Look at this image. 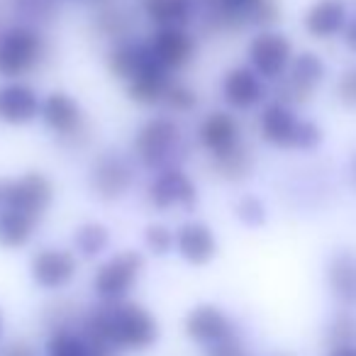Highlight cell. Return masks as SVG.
<instances>
[{"label": "cell", "instance_id": "cell-1", "mask_svg": "<svg viewBox=\"0 0 356 356\" xmlns=\"http://www.w3.org/2000/svg\"><path fill=\"white\" fill-rule=\"evenodd\" d=\"M79 327L113 351H147L159 341V320L132 300L100 302L81 317Z\"/></svg>", "mask_w": 356, "mask_h": 356}, {"label": "cell", "instance_id": "cell-2", "mask_svg": "<svg viewBox=\"0 0 356 356\" xmlns=\"http://www.w3.org/2000/svg\"><path fill=\"white\" fill-rule=\"evenodd\" d=\"M198 144L213 159V166L225 181H244L254 168V159L244 147L242 124L227 110H213L198 124Z\"/></svg>", "mask_w": 356, "mask_h": 356}, {"label": "cell", "instance_id": "cell-3", "mask_svg": "<svg viewBox=\"0 0 356 356\" xmlns=\"http://www.w3.org/2000/svg\"><path fill=\"white\" fill-rule=\"evenodd\" d=\"M259 134L273 149L283 152H315L325 142V129L315 120L300 118L293 105L271 100L259 115Z\"/></svg>", "mask_w": 356, "mask_h": 356}, {"label": "cell", "instance_id": "cell-4", "mask_svg": "<svg viewBox=\"0 0 356 356\" xmlns=\"http://www.w3.org/2000/svg\"><path fill=\"white\" fill-rule=\"evenodd\" d=\"M47 59V40L32 25H13L0 32V76L22 81Z\"/></svg>", "mask_w": 356, "mask_h": 356}, {"label": "cell", "instance_id": "cell-5", "mask_svg": "<svg viewBox=\"0 0 356 356\" xmlns=\"http://www.w3.org/2000/svg\"><path fill=\"white\" fill-rule=\"evenodd\" d=\"M184 134L173 118L154 115L134 134V156L149 171H163L176 166V154L181 152Z\"/></svg>", "mask_w": 356, "mask_h": 356}, {"label": "cell", "instance_id": "cell-6", "mask_svg": "<svg viewBox=\"0 0 356 356\" xmlns=\"http://www.w3.org/2000/svg\"><path fill=\"white\" fill-rule=\"evenodd\" d=\"M144 254L137 249H122L113 254L108 261L98 266L93 276V291L100 298V302H120L127 300V296L134 291L144 273Z\"/></svg>", "mask_w": 356, "mask_h": 356}, {"label": "cell", "instance_id": "cell-7", "mask_svg": "<svg viewBox=\"0 0 356 356\" xmlns=\"http://www.w3.org/2000/svg\"><path fill=\"white\" fill-rule=\"evenodd\" d=\"M54 203V184L42 171H27L17 178L0 181V208L17 210L42 220Z\"/></svg>", "mask_w": 356, "mask_h": 356}, {"label": "cell", "instance_id": "cell-8", "mask_svg": "<svg viewBox=\"0 0 356 356\" xmlns=\"http://www.w3.org/2000/svg\"><path fill=\"white\" fill-rule=\"evenodd\" d=\"M208 15L218 30L261 27L271 30L283 15L281 0H208Z\"/></svg>", "mask_w": 356, "mask_h": 356}, {"label": "cell", "instance_id": "cell-9", "mask_svg": "<svg viewBox=\"0 0 356 356\" xmlns=\"http://www.w3.org/2000/svg\"><path fill=\"white\" fill-rule=\"evenodd\" d=\"M293 59H296V49L288 35L278 30H261L252 37L247 47V61L264 81H278L286 76V71L291 69Z\"/></svg>", "mask_w": 356, "mask_h": 356}, {"label": "cell", "instance_id": "cell-10", "mask_svg": "<svg viewBox=\"0 0 356 356\" xmlns=\"http://www.w3.org/2000/svg\"><path fill=\"white\" fill-rule=\"evenodd\" d=\"M327 79V64L320 54L315 51H300L293 59L291 69L286 71L281 81H278V98L286 105H302L312 100L315 90L325 83Z\"/></svg>", "mask_w": 356, "mask_h": 356}, {"label": "cell", "instance_id": "cell-11", "mask_svg": "<svg viewBox=\"0 0 356 356\" xmlns=\"http://www.w3.org/2000/svg\"><path fill=\"white\" fill-rule=\"evenodd\" d=\"M198 186L184 168L171 166L159 171L147 188V203L156 213H171V210H193L198 205Z\"/></svg>", "mask_w": 356, "mask_h": 356}, {"label": "cell", "instance_id": "cell-12", "mask_svg": "<svg viewBox=\"0 0 356 356\" xmlns=\"http://www.w3.org/2000/svg\"><path fill=\"white\" fill-rule=\"evenodd\" d=\"M40 120L61 142H76V139L86 137V132H88L83 108H81L74 95L64 93V90H51L49 95L42 98Z\"/></svg>", "mask_w": 356, "mask_h": 356}, {"label": "cell", "instance_id": "cell-13", "mask_svg": "<svg viewBox=\"0 0 356 356\" xmlns=\"http://www.w3.org/2000/svg\"><path fill=\"white\" fill-rule=\"evenodd\" d=\"M88 186L93 195L105 203L124 198L134 186V168L122 154H100L88 171Z\"/></svg>", "mask_w": 356, "mask_h": 356}, {"label": "cell", "instance_id": "cell-14", "mask_svg": "<svg viewBox=\"0 0 356 356\" xmlns=\"http://www.w3.org/2000/svg\"><path fill=\"white\" fill-rule=\"evenodd\" d=\"M79 273V257L71 249L47 247L30 259V278L44 291H61L71 286Z\"/></svg>", "mask_w": 356, "mask_h": 356}, {"label": "cell", "instance_id": "cell-15", "mask_svg": "<svg viewBox=\"0 0 356 356\" xmlns=\"http://www.w3.org/2000/svg\"><path fill=\"white\" fill-rule=\"evenodd\" d=\"M220 93H222V100L232 110L247 113V110H254L266 103L268 88H266V81L252 66L244 64V66H234V69H229L222 76Z\"/></svg>", "mask_w": 356, "mask_h": 356}, {"label": "cell", "instance_id": "cell-16", "mask_svg": "<svg viewBox=\"0 0 356 356\" xmlns=\"http://www.w3.org/2000/svg\"><path fill=\"white\" fill-rule=\"evenodd\" d=\"M147 44L159 64L171 74L184 71L195 59V51H198L195 37L184 27H159L147 40Z\"/></svg>", "mask_w": 356, "mask_h": 356}, {"label": "cell", "instance_id": "cell-17", "mask_svg": "<svg viewBox=\"0 0 356 356\" xmlns=\"http://www.w3.org/2000/svg\"><path fill=\"white\" fill-rule=\"evenodd\" d=\"M351 13L346 0H315L302 13V30L317 42H330L344 35Z\"/></svg>", "mask_w": 356, "mask_h": 356}, {"label": "cell", "instance_id": "cell-18", "mask_svg": "<svg viewBox=\"0 0 356 356\" xmlns=\"http://www.w3.org/2000/svg\"><path fill=\"white\" fill-rule=\"evenodd\" d=\"M184 327H186V334H188L195 344H205V346L220 344V341L237 337L234 334L232 317L220 305H213V302L195 305L193 310L186 315Z\"/></svg>", "mask_w": 356, "mask_h": 356}, {"label": "cell", "instance_id": "cell-19", "mask_svg": "<svg viewBox=\"0 0 356 356\" xmlns=\"http://www.w3.org/2000/svg\"><path fill=\"white\" fill-rule=\"evenodd\" d=\"M42 98L25 81H6L0 86V122L22 127L40 120Z\"/></svg>", "mask_w": 356, "mask_h": 356}, {"label": "cell", "instance_id": "cell-20", "mask_svg": "<svg viewBox=\"0 0 356 356\" xmlns=\"http://www.w3.org/2000/svg\"><path fill=\"white\" fill-rule=\"evenodd\" d=\"M218 237L213 227L200 220H188L176 229V252L191 266H205L218 257Z\"/></svg>", "mask_w": 356, "mask_h": 356}, {"label": "cell", "instance_id": "cell-21", "mask_svg": "<svg viewBox=\"0 0 356 356\" xmlns=\"http://www.w3.org/2000/svg\"><path fill=\"white\" fill-rule=\"evenodd\" d=\"M332 298L346 307H356V249H337L325 268Z\"/></svg>", "mask_w": 356, "mask_h": 356}, {"label": "cell", "instance_id": "cell-22", "mask_svg": "<svg viewBox=\"0 0 356 356\" xmlns=\"http://www.w3.org/2000/svg\"><path fill=\"white\" fill-rule=\"evenodd\" d=\"M154 61H156V56L152 54L147 42L120 40L108 51V71L115 79L124 81V83H129L134 76H139Z\"/></svg>", "mask_w": 356, "mask_h": 356}, {"label": "cell", "instance_id": "cell-23", "mask_svg": "<svg viewBox=\"0 0 356 356\" xmlns=\"http://www.w3.org/2000/svg\"><path fill=\"white\" fill-rule=\"evenodd\" d=\"M173 81L171 71L163 69L159 61L149 64L147 69L139 76H134L127 83V95L132 103L144 105V108H152V105H161L163 95H166L168 83Z\"/></svg>", "mask_w": 356, "mask_h": 356}, {"label": "cell", "instance_id": "cell-24", "mask_svg": "<svg viewBox=\"0 0 356 356\" xmlns=\"http://www.w3.org/2000/svg\"><path fill=\"white\" fill-rule=\"evenodd\" d=\"M142 13L152 25L184 27L195 20V0H142Z\"/></svg>", "mask_w": 356, "mask_h": 356}, {"label": "cell", "instance_id": "cell-25", "mask_svg": "<svg viewBox=\"0 0 356 356\" xmlns=\"http://www.w3.org/2000/svg\"><path fill=\"white\" fill-rule=\"evenodd\" d=\"M95 341L81 327H54L47 337L44 356H93Z\"/></svg>", "mask_w": 356, "mask_h": 356}, {"label": "cell", "instance_id": "cell-26", "mask_svg": "<svg viewBox=\"0 0 356 356\" xmlns=\"http://www.w3.org/2000/svg\"><path fill=\"white\" fill-rule=\"evenodd\" d=\"M40 220L30 218L17 210L0 208V247L3 249H22L30 244L32 234Z\"/></svg>", "mask_w": 356, "mask_h": 356}, {"label": "cell", "instance_id": "cell-27", "mask_svg": "<svg viewBox=\"0 0 356 356\" xmlns=\"http://www.w3.org/2000/svg\"><path fill=\"white\" fill-rule=\"evenodd\" d=\"M110 247V229L103 222H83L74 232L76 257L95 259Z\"/></svg>", "mask_w": 356, "mask_h": 356}, {"label": "cell", "instance_id": "cell-28", "mask_svg": "<svg viewBox=\"0 0 356 356\" xmlns=\"http://www.w3.org/2000/svg\"><path fill=\"white\" fill-rule=\"evenodd\" d=\"M234 215L242 225L247 227H261L268 220V208L259 195H242L234 203Z\"/></svg>", "mask_w": 356, "mask_h": 356}, {"label": "cell", "instance_id": "cell-29", "mask_svg": "<svg viewBox=\"0 0 356 356\" xmlns=\"http://www.w3.org/2000/svg\"><path fill=\"white\" fill-rule=\"evenodd\" d=\"M171 113H191V110L198 105V95L191 86H186L184 81L173 79L166 88V95H163V103Z\"/></svg>", "mask_w": 356, "mask_h": 356}, {"label": "cell", "instance_id": "cell-30", "mask_svg": "<svg viewBox=\"0 0 356 356\" xmlns=\"http://www.w3.org/2000/svg\"><path fill=\"white\" fill-rule=\"evenodd\" d=\"M144 247L154 254V257H166L176 249V232L161 222H154L144 229Z\"/></svg>", "mask_w": 356, "mask_h": 356}, {"label": "cell", "instance_id": "cell-31", "mask_svg": "<svg viewBox=\"0 0 356 356\" xmlns=\"http://www.w3.org/2000/svg\"><path fill=\"white\" fill-rule=\"evenodd\" d=\"M334 98L344 108L356 110V64L339 74V79L334 83Z\"/></svg>", "mask_w": 356, "mask_h": 356}, {"label": "cell", "instance_id": "cell-32", "mask_svg": "<svg viewBox=\"0 0 356 356\" xmlns=\"http://www.w3.org/2000/svg\"><path fill=\"white\" fill-rule=\"evenodd\" d=\"M327 337L334 341V346H344V344H354L356 341V320L351 315H337L332 320Z\"/></svg>", "mask_w": 356, "mask_h": 356}, {"label": "cell", "instance_id": "cell-33", "mask_svg": "<svg viewBox=\"0 0 356 356\" xmlns=\"http://www.w3.org/2000/svg\"><path fill=\"white\" fill-rule=\"evenodd\" d=\"M205 356H252V354H249V349L237 337H232V339H225L220 344L208 346V354Z\"/></svg>", "mask_w": 356, "mask_h": 356}, {"label": "cell", "instance_id": "cell-34", "mask_svg": "<svg viewBox=\"0 0 356 356\" xmlns=\"http://www.w3.org/2000/svg\"><path fill=\"white\" fill-rule=\"evenodd\" d=\"M0 356H40V354H37V349L30 341L15 339V341H10V344L0 346Z\"/></svg>", "mask_w": 356, "mask_h": 356}, {"label": "cell", "instance_id": "cell-35", "mask_svg": "<svg viewBox=\"0 0 356 356\" xmlns=\"http://www.w3.org/2000/svg\"><path fill=\"white\" fill-rule=\"evenodd\" d=\"M341 40H344V47L351 51V54H356V13L351 15L349 25H346L344 35H341Z\"/></svg>", "mask_w": 356, "mask_h": 356}, {"label": "cell", "instance_id": "cell-36", "mask_svg": "<svg viewBox=\"0 0 356 356\" xmlns=\"http://www.w3.org/2000/svg\"><path fill=\"white\" fill-rule=\"evenodd\" d=\"M330 356H356V344H344V346H334Z\"/></svg>", "mask_w": 356, "mask_h": 356}, {"label": "cell", "instance_id": "cell-37", "mask_svg": "<svg viewBox=\"0 0 356 356\" xmlns=\"http://www.w3.org/2000/svg\"><path fill=\"white\" fill-rule=\"evenodd\" d=\"M93 356H115V351H113V349H108V346H103V344H98V341H95V351H93Z\"/></svg>", "mask_w": 356, "mask_h": 356}, {"label": "cell", "instance_id": "cell-38", "mask_svg": "<svg viewBox=\"0 0 356 356\" xmlns=\"http://www.w3.org/2000/svg\"><path fill=\"white\" fill-rule=\"evenodd\" d=\"M351 176H354V184H356V154H354V159H351Z\"/></svg>", "mask_w": 356, "mask_h": 356}, {"label": "cell", "instance_id": "cell-39", "mask_svg": "<svg viewBox=\"0 0 356 356\" xmlns=\"http://www.w3.org/2000/svg\"><path fill=\"white\" fill-rule=\"evenodd\" d=\"M0 337H3V310H0Z\"/></svg>", "mask_w": 356, "mask_h": 356}]
</instances>
